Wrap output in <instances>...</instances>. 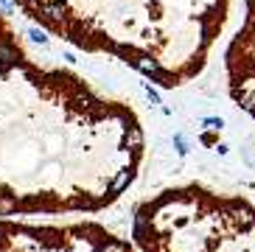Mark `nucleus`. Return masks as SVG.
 <instances>
[{
	"instance_id": "nucleus-7",
	"label": "nucleus",
	"mask_w": 255,
	"mask_h": 252,
	"mask_svg": "<svg viewBox=\"0 0 255 252\" xmlns=\"http://www.w3.org/2000/svg\"><path fill=\"white\" fill-rule=\"evenodd\" d=\"M174 151H177V154H180V157H185L188 154V140H185V134H182V132H177V134H174Z\"/></svg>"
},
{
	"instance_id": "nucleus-3",
	"label": "nucleus",
	"mask_w": 255,
	"mask_h": 252,
	"mask_svg": "<svg viewBox=\"0 0 255 252\" xmlns=\"http://www.w3.org/2000/svg\"><path fill=\"white\" fill-rule=\"evenodd\" d=\"M132 177H135V171L132 168H121L118 174H115V179L110 182V196H118V193L132 182Z\"/></svg>"
},
{
	"instance_id": "nucleus-2",
	"label": "nucleus",
	"mask_w": 255,
	"mask_h": 252,
	"mask_svg": "<svg viewBox=\"0 0 255 252\" xmlns=\"http://www.w3.org/2000/svg\"><path fill=\"white\" fill-rule=\"evenodd\" d=\"M39 17H42V20L45 22H53V25H65V3H59V0H56V3H42V6H39Z\"/></svg>"
},
{
	"instance_id": "nucleus-13",
	"label": "nucleus",
	"mask_w": 255,
	"mask_h": 252,
	"mask_svg": "<svg viewBox=\"0 0 255 252\" xmlns=\"http://www.w3.org/2000/svg\"><path fill=\"white\" fill-rule=\"evenodd\" d=\"M216 151H219V154H227V151H230V146H227V143H216Z\"/></svg>"
},
{
	"instance_id": "nucleus-8",
	"label": "nucleus",
	"mask_w": 255,
	"mask_h": 252,
	"mask_svg": "<svg viewBox=\"0 0 255 252\" xmlns=\"http://www.w3.org/2000/svg\"><path fill=\"white\" fill-rule=\"evenodd\" d=\"M14 208H17L14 196H0V213H11Z\"/></svg>"
},
{
	"instance_id": "nucleus-16",
	"label": "nucleus",
	"mask_w": 255,
	"mask_h": 252,
	"mask_svg": "<svg viewBox=\"0 0 255 252\" xmlns=\"http://www.w3.org/2000/svg\"><path fill=\"white\" fill-rule=\"evenodd\" d=\"M250 3H253V8H255V0H250Z\"/></svg>"
},
{
	"instance_id": "nucleus-1",
	"label": "nucleus",
	"mask_w": 255,
	"mask_h": 252,
	"mask_svg": "<svg viewBox=\"0 0 255 252\" xmlns=\"http://www.w3.org/2000/svg\"><path fill=\"white\" fill-rule=\"evenodd\" d=\"M127 62H132V67H137L140 73L151 76V79L160 84V87H174V84H177V82H171V76H168L163 67H160V62L151 59L149 53H129Z\"/></svg>"
},
{
	"instance_id": "nucleus-5",
	"label": "nucleus",
	"mask_w": 255,
	"mask_h": 252,
	"mask_svg": "<svg viewBox=\"0 0 255 252\" xmlns=\"http://www.w3.org/2000/svg\"><path fill=\"white\" fill-rule=\"evenodd\" d=\"M14 59H17L14 48H11V45H3V42H0V65L6 67V65H11Z\"/></svg>"
},
{
	"instance_id": "nucleus-14",
	"label": "nucleus",
	"mask_w": 255,
	"mask_h": 252,
	"mask_svg": "<svg viewBox=\"0 0 255 252\" xmlns=\"http://www.w3.org/2000/svg\"><path fill=\"white\" fill-rule=\"evenodd\" d=\"M0 6H3V11H6V14H11V0H0Z\"/></svg>"
},
{
	"instance_id": "nucleus-15",
	"label": "nucleus",
	"mask_w": 255,
	"mask_h": 252,
	"mask_svg": "<svg viewBox=\"0 0 255 252\" xmlns=\"http://www.w3.org/2000/svg\"><path fill=\"white\" fill-rule=\"evenodd\" d=\"M65 62H68V65H73V62H76V53L68 51V53H65Z\"/></svg>"
},
{
	"instance_id": "nucleus-10",
	"label": "nucleus",
	"mask_w": 255,
	"mask_h": 252,
	"mask_svg": "<svg viewBox=\"0 0 255 252\" xmlns=\"http://www.w3.org/2000/svg\"><path fill=\"white\" fill-rule=\"evenodd\" d=\"M143 90H146V96H149V101H151V104H154V107H163V98H160V93H157L154 87H151V84H146Z\"/></svg>"
},
{
	"instance_id": "nucleus-9",
	"label": "nucleus",
	"mask_w": 255,
	"mask_h": 252,
	"mask_svg": "<svg viewBox=\"0 0 255 252\" xmlns=\"http://www.w3.org/2000/svg\"><path fill=\"white\" fill-rule=\"evenodd\" d=\"M98 250L101 252H127V247L121 244V241H107V244H101Z\"/></svg>"
},
{
	"instance_id": "nucleus-12",
	"label": "nucleus",
	"mask_w": 255,
	"mask_h": 252,
	"mask_svg": "<svg viewBox=\"0 0 255 252\" xmlns=\"http://www.w3.org/2000/svg\"><path fill=\"white\" fill-rule=\"evenodd\" d=\"M202 143H208V146H216L219 140L213 137V134H208V132H205V134H202Z\"/></svg>"
},
{
	"instance_id": "nucleus-11",
	"label": "nucleus",
	"mask_w": 255,
	"mask_h": 252,
	"mask_svg": "<svg viewBox=\"0 0 255 252\" xmlns=\"http://www.w3.org/2000/svg\"><path fill=\"white\" fill-rule=\"evenodd\" d=\"M28 37L34 39V42H39V45H45V42H48L45 31H39V28H31V31H28Z\"/></svg>"
},
{
	"instance_id": "nucleus-4",
	"label": "nucleus",
	"mask_w": 255,
	"mask_h": 252,
	"mask_svg": "<svg viewBox=\"0 0 255 252\" xmlns=\"http://www.w3.org/2000/svg\"><path fill=\"white\" fill-rule=\"evenodd\" d=\"M124 146L127 148H143V132L140 126H129L124 132Z\"/></svg>"
},
{
	"instance_id": "nucleus-6",
	"label": "nucleus",
	"mask_w": 255,
	"mask_h": 252,
	"mask_svg": "<svg viewBox=\"0 0 255 252\" xmlns=\"http://www.w3.org/2000/svg\"><path fill=\"white\" fill-rule=\"evenodd\" d=\"M199 126L208 129V132H222V129H225V121H222V118H202V121H199Z\"/></svg>"
}]
</instances>
